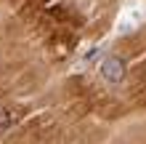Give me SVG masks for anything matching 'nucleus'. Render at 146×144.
<instances>
[{
    "label": "nucleus",
    "instance_id": "f257e3e1",
    "mask_svg": "<svg viewBox=\"0 0 146 144\" xmlns=\"http://www.w3.org/2000/svg\"><path fill=\"white\" fill-rule=\"evenodd\" d=\"M101 75L109 80V83H119L125 78V62L122 59H117V56H109L101 62Z\"/></svg>",
    "mask_w": 146,
    "mask_h": 144
}]
</instances>
